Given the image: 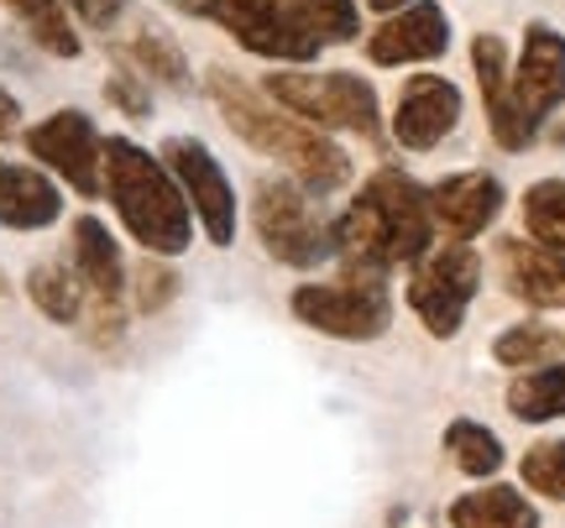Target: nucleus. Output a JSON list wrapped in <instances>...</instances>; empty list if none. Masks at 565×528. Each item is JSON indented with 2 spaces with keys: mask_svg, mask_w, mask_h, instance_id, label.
Wrapping results in <instances>:
<instances>
[{
  "mask_svg": "<svg viewBox=\"0 0 565 528\" xmlns=\"http://www.w3.org/2000/svg\"><path fill=\"white\" fill-rule=\"evenodd\" d=\"M204 84H210V100L221 105L225 126H231L246 147H257L263 158H273L294 183H303V188L320 194V200L335 194V188H345L351 158L324 137L320 126H309V121H299L294 110L273 105L267 95H257L252 84L236 79L231 68H210Z\"/></svg>",
  "mask_w": 565,
  "mask_h": 528,
  "instance_id": "1",
  "label": "nucleus"
},
{
  "mask_svg": "<svg viewBox=\"0 0 565 528\" xmlns=\"http://www.w3.org/2000/svg\"><path fill=\"white\" fill-rule=\"evenodd\" d=\"M429 246H435L429 188L398 168H377L335 220V257H345V267L356 272H393L404 262H419Z\"/></svg>",
  "mask_w": 565,
  "mask_h": 528,
  "instance_id": "2",
  "label": "nucleus"
},
{
  "mask_svg": "<svg viewBox=\"0 0 565 528\" xmlns=\"http://www.w3.org/2000/svg\"><path fill=\"white\" fill-rule=\"evenodd\" d=\"M105 200L116 204L126 236L152 257H183L194 241V209L183 200L179 179L131 137L105 142Z\"/></svg>",
  "mask_w": 565,
  "mask_h": 528,
  "instance_id": "3",
  "label": "nucleus"
},
{
  "mask_svg": "<svg viewBox=\"0 0 565 528\" xmlns=\"http://www.w3.org/2000/svg\"><path fill=\"white\" fill-rule=\"evenodd\" d=\"M252 225L273 262L282 267H320L335 257V220L324 215L320 194H309L294 179H263L252 194Z\"/></svg>",
  "mask_w": 565,
  "mask_h": 528,
  "instance_id": "4",
  "label": "nucleus"
},
{
  "mask_svg": "<svg viewBox=\"0 0 565 528\" xmlns=\"http://www.w3.org/2000/svg\"><path fill=\"white\" fill-rule=\"evenodd\" d=\"M263 95L282 110H294L299 121L320 126V131H356V137H377L383 116H377V89L362 74H267Z\"/></svg>",
  "mask_w": 565,
  "mask_h": 528,
  "instance_id": "5",
  "label": "nucleus"
},
{
  "mask_svg": "<svg viewBox=\"0 0 565 528\" xmlns=\"http://www.w3.org/2000/svg\"><path fill=\"white\" fill-rule=\"evenodd\" d=\"M294 314L299 325L320 330L330 341H383L393 325V293H387L383 272L345 267V278L335 283L294 288Z\"/></svg>",
  "mask_w": 565,
  "mask_h": 528,
  "instance_id": "6",
  "label": "nucleus"
},
{
  "mask_svg": "<svg viewBox=\"0 0 565 528\" xmlns=\"http://www.w3.org/2000/svg\"><path fill=\"white\" fill-rule=\"evenodd\" d=\"M482 288V257L466 241H440L429 246L419 262H414V278H408V309L419 314V325L435 335V341H450L461 330L466 309Z\"/></svg>",
  "mask_w": 565,
  "mask_h": 528,
  "instance_id": "7",
  "label": "nucleus"
},
{
  "mask_svg": "<svg viewBox=\"0 0 565 528\" xmlns=\"http://www.w3.org/2000/svg\"><path fill=\"white\" fill-rule=\"evenodd\" d=\"M204 21H215L221 32L242 42L246 53H257L267 63H309L320 58L324 47L315 37V26L288 0H210Z\"/></svg>",
  "mask_w": 565,
  "mask_h": 528,
  "instance_id": "8",
  "label": "nucleus"
},
{
  "mask_svg": "<svg viewBox=\"0 0 565 528\" xmlns=\"http://www.w3.org/2000/svg\"><path fill=\"white\" fill-rule=\"evenodd\" d=\"M26 152L84 200L105 194V137L84 110H53L38 121L26 131Z\"/></svg>",
  "mask_w": 565,
  "mask_h": 528,
  "instance_id": "9",
  "label": "nucleus"
},
{
  "mask_svg": "<svg viewBox=\"0 0 565 528\" xmlns=\"http://www.w3.org/2000/svg\"><path fill=\"white\" fill-rule=\"evenodd\" d=\"M162 163L179 179L183 200L194 209V220L204 225L210 246L236 241V188L225 179L221 158H215L200 137H168V142H162Z\"/></svg>",
  "mask_w": 565,
  "mask_h": 528,
  "instance_id": "10",
  "label": "nucleus"
},
{
  "mask_svg": "<svg viewBox=\"0 0 565 528\" xmlns=\"http://www.w3.org/2000/svg\"><path fill=\"white\" fill-rule=\"evenodd\" d=\"M461 126V89L440 74H414L398 89V110H393V137L408 152H429L440 147L450 131Z\"/></svg>",
  "mask_w": 565,
  "mask_h": 528,
  "instance_id": "11",
  "label": "nucleus"
},
{
  "mask_svg": "<svg viewBox=\"0 0 565 528\" xmlns=\"http://www.w3.org/2000/svg\"><path fill=\"white\" fill-rule=\"evenodd\" d=\"M450 47V17L435 0H414L366 37V58L377 68H404V63H429Z\"/></svg>",
  "mask_w": 565,
  "mask_h": 528,
  "instance_id": "12",
  "label": "nucleus"
},
{
  "mask_svg": "<svg viewBox=\"0 0 565 528\" xmlns=\"http://www.w3.org/2000/svg\"><path fill=\"white\" fill-rule=\"evenodd\" d=\"M471 68H477V84H482L487 126H492L498 147L524 152V147L540 137V126L519 110V95H513V68H508V47L492 37V32H482V37L471 42Z\"/></svg>",
  "mask_w": 565,
  "mask_h": 528,
  "instance_id": "13",
  "label": "nucleus"
},
{
  "mask_svg": "<svg viewBox=\"0 0 565 528\" xmlns=\"http://www.w3.org/2000/svg\"><path fill=\"white\" fill-rule=\"evenodd\" d=\"M513 95H519V110L534 126L565 105V37L550 21H534L524 32V53L513 68Z\"/></svg>",
  "mask_w": 565,
  "mask_h": 528,
  "instance_id": "14",
  "label": "nucleus"
},
{
  "mask_svg": "<svg viewBox=\"0 0 565 528\" xmlns=\"http://www.w3.org/2000/svg\"><path fill=\"white\" fill-rule=\"evenodd\" d=\"M429 215H435V230H445V241H471L503 215V183L477 168L450 173L429 188Z\"/></svg>",
  "mask_w": 565,
  "mask_h": 528,
  "instance_id": "15",
  "label": "nucleus"
},
{
  "mask_svg": "<svg viewBox=\"0 0 565 528\" xmlns=\"http://www.w3.org/2000/svg\"><path fill=\"white\" fill-rule=\"evenodd\" d=\"M498 272L503 288L529 309H565V251L534 236H508L498 246Z\"/></svg>",
  "mask_w": 565,
  "mask_h": 528,
  "instance_id": "16",
  "label": "nucleus"
},
{
  "mask_svg": "<svg viewBox=\"0 0 565 528\" xmlns=\"http://www.w3.org/2000/svg\"><path fill=\"white\" fill-rule=\"evenodd\" d=\"M63 220V188L42 168L0 158V225L6 230H47Z\"/></svg>",
  "mask_w": 565,
  "mask_h": 528,
  "instance_id": "17",
  "label": "nucleus"
},
{
  "mask_svg": "<svg viewBox=\"0 0 565 528\" xmlns=\"http://www.w3.org/2000/svg\"><path fill=\"white\" fill-rule=\"evenodd\" d=\"M74 272L84 278L89 299H105V304H121L131 278H126L121 246L110 236V225L100 215H79L74 220Z\"/></svg>",
  "mask_w": 565,
  "mask_h": 528,
  "instance_id": "18",
  "label": "nucleus"
},
{
  "mask_svg": "<svg viewBox=\"0 0 565 528\" xmlns=\"http://www.w3.org/2000/svg\"><path fill=\"white\" fill-rule=\"evenodd\" d=\"M26 299L53 325H84V314H89V288L74 272V262H38L26 272Z\"/></svg>",
  "mask_w": 565,
  "mask_h": 528,
  "instance_id": "19",
  "label": "nucleus"
},
{
  "mask_svg": "<svg viewBox=\"0 0 565 528\" xmlns=\"http://www.w3.org/2000/svg\"><path fill=\"white\" fill-rule=\"evenodd\" d=\"M450 528H540V513L519 487H482L450 503Z\"/></svg>",
  "mask_w": 565,
  "mask_h": 528,
  "instance_id": "20",
  "label": "nucleus"
},
{
  "mask_svg": "<svg viewBox=\"0 0 565 528\" xmlns=\"http://www.w3.org/2000/svg\"><path fill=\"white\" fill-rule=\"evenodd\" d=\"M508 413L524 424L565 419V362H540L534 371L508 382Z\"/></svg>",
  "mask_w": 565,
  "mask_h": 528,
  "instance_id": "21",
  "label": "nucleus"
},
{
  "mask_svg": "<svg viewBox=\"0 0 565 528\" xmlns=\"http://www.w3.org/2000/svg\"><path fill=\"white\" fill-rule=\"evenodd\" d=\"M0 6L26 26V37L38 42L42 53H53V58H79L84 42H79V32H74L63 0H0Z\"/></svg>",
  "mask_w": 565,
  "mask_h": 528,
  "instance_id": "22",
  "label": "nucleus"
},
{
  "mask_svg": "<svg viewBox=\"0 0 565 528\" xmlns=\"http://www.w3.org/2000/svg\"><path fill=\"white\" fill-rule=\"evenodd\" d=\"M126 63L137 74H147V79L168 84V89H189V63H183L179 42L168 37L162 26H141L137 37L126 42Z\"/></svg>",
  "mask_w": 565,
  "mask_h": 528,
  "instance_id": "23",
  "label": "nucleus"
},
{
  "mask_svg": "<svg viewBox=\"0 0 565 528\" xmlns=\"http://www.w3.org/2000/svg\"><path fill=\"white\" fill-rule=\"evenodd\" d=\"M445 450L466 476H498L503 471V440L477 419H450L445 424Z\"/></svg>",
  "mask_w": 565,
  "mask_h": 528,
  "instance_id": "24",
  "label": "nucleus"
},
{
  "mask_svg": "<svg viewBox=\"0 0 565 528\" xmlns=\"http://www.w3.org/2000/svg\"><path fill=\"white\" fill-rule=\"evenodd\" d=\"M524 225L534 241L565 251V179H540L524 194Z\"/></svg>",
  "mask_w": 565,
  "mask_h": 528,
  "instance_id": "25",
  "label": "nucleus"
},
{
  "mask_svg": "<svg viewBox=\"0 0 565 528\" xmlns=\"http://www.w3.org/2000/svg\"><path fill=\"white\" fill-rule=\"evenodd\" d=\"M288 6L315 26V37L320 42H356V32H362L356 0H288Z\"/></svg>",
  "mask_w": 565,
  "mask_h": 528,
  "instance_id": "26",
  "label": "nucleus"
},
{
  "mask_svg": "<svg viewBox=\"0 0 565 528\" xmlns=\"http://www.w3.org/2000/svg\"><path fill=\"white\" fill-rule=\"evenodd\" d=\"M555 351H561V335L550 325H513L492 341V356L503 366H540V362H550Z\"/></svg>",
  "mask_w": 565,
  "mask_h": 528,
  "instance_id": "27",
  "label": "nucleus"
},
{
  "mask_svg": "<svg viewBox=\"0 0 565 528\" xmlns=\"http://www.w3.org/2000/svg\"><path fill=\"white\" fill-rule=\"evenodd\" d=\"M131 299H137V314H162V309L179 299V272L147 251V262L131 272Z\"/></svg>",
  "mask_w": 565,
  "mask_h": 528,
  "instance_id": "28",
  "label": "nucleus"
},
{
  "mask_svg": "<svg viewBox=\"0 0 565 528\" xmlns=\"http://www.w3.org/2000/svg\"><path fill=\"white\" fill-rule=\"evenodd\" d=\"M519 471H524L529 492L565 503V440H545V445H534L524 461H519Z\"/></svg>",
  "mask_w": 565,
  "mask_h": 528,
  "instance_id": "29",
  "label": "nucleus"
},
{
  "mask_svg": "<svg viewBox=\"0 0 565 528\" xmlns=\"http://www.w3.org/2000/svg\"><path fill=\"white\" fill-rule=\"evenodd\" d=\"M105 100L116 105L121 116H131V121H147V116H152V89L141 84L137 68H116V74L105 79Z\"/></svg>",
  "mask_w": 565,
  "mask_h": 528,
  "instance_id": "30",
  "label": "nucleus"
},
{
  "mask_svg": "<svg viewBox=\"0 0 565 528\" xmlns=\"http://www.w3.org/2000/svg\"><path fill=\"white\" fill-rule=\"evenodd\" d=\"M63 6H68L84 26H95V32H110V26L126 17V0H63Z\"/></svg>",
  "mask_w": 565,
  "mask_h": 528,
  "instance_id": "31",
  "label": "nucleus"
},
{
  "mask_svg": "<svg viewBox=\"0 0 565 528\" xmlns=\"http://www.w3.org/2000/svg\"><path fill=\"white\" fill-rule=\"evenodd\" d=\"M21 126V100L11 95V89H0V142H11Z\"/></svg>",
  "mask_w": 565,
  "mask_h": 528,
  "instance_id": "32",
  "label": "nucleus"
},
{
  "mask_svg": "<svg viewBox=\"0 0 565 528\" xmlns=\"http://www.w3.org/2000/svg\"><path fill=\"white\" fill-rule=\"evenodd\" d=\"M168 6H179L189 17H204V11H210V0H168Z\"/></svg>",
  "mask_w": 565,
  "mask_h": 528,
  "instance_id": "33",
  "label": "nucleus"
},
{
  "mask_svg": "<svg viewBox=\"0 0 565 528\" xmlns=\"http://www.w3.org/2000/svg\"><path fill=\"white\" fill-rule=\"evenodd\" d=\"M366 6H372V11H383V17H393V11H404L408 0H366Z\"/></svg>",
  "mask_w": 565,
  "mask_h": 528,
  "instance_id": "34",
  "label": "nucleus"
}]
</instances>
